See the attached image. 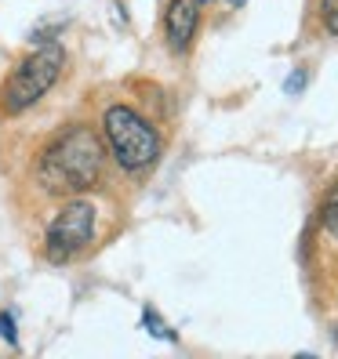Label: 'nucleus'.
Here are the masks:
<instances>
[{
    "instance_id": "7",
    "label": "nucleus",
    "mask_w": 338,
    "mask_h": 359,
    "mask_svg": "<svg viewBox=\"0 0 338 359\" xmlns=\"http://www.w3.org/2000/svg\"><path fill=\"white\" fill-rule=\"evenodd\" d=\"M324 229H327L331 236L338 240V203H331V207L324 210Z\"/></svg>"
},
{
    "instance_id": "1",
    "label": "nucleus",
    "mask_w": 338,
    "mask_h": 359,
    "mask_svg": "<svg viewBox=\"0 0 338 359\" xmlns=\"http://www.w3.org/2000/svg\"><path fill=\"white\" fill-rule=\"evenodd\" d=\"M102 163L105 156L98 138L88 128L73 123L40 156V185L58 196L84 193V189H95L102 182Z\"/></svg>"
},
{
    "instance_id": "3",
    "label": "nucleus",
    "mask_w": 338,
    "mask_h": 359,
    "mask_svg": "<svg viewBox=\"0 0 338 359\" xmlns=\"http://www.w3.org/2000/svg\"><path fill=\"white\" fill-rule=\"evenodd\" d=\"M58 73H62V48L58 44L33 51L30 58H22L11 69V76L4 83V95H0V109L8 116L26 113L30 105H37L48 95V88L58 80Z\"/></svg>"
},
{
    "instance_id": "2",
    "label": "nucleus",
    "mask_w": 338,
    "mask_h": 359,
    "mask_svg": "<svg viewBox=\"0 0 338 359\" xmlns=\"http://www.w3.org/2000/svg\"><path fill=\"white\" fill-rule=\"evenodd\" d=\"M102 131H105V142H110L113 160L124 167V171L138 175V171H145V167L157 163L160 138H157V131L135 109H128V105H113V109H105Z\"/></svg>"
},
{
    "instance_id": "5",
    "label": "nucleus",
    "mask_w": 338,
    "mask_h": 359,
    "mask_svg": "<svg viewBox=\"0 0 338 359\" xmlns=\"http://www.w3.org/2000/svg\"><path fill=\"white\" fill-rule=\"evenodd\" d=\"M197 0H171L164 15V29H167V44L171 51H186L189 40L197 33Z\"/></svg>"
},
{
    "instance_id": "8",
    "label": "nucleus",
    "mask_w": 338,
    "mask_h": 359,
    "mask_svg": "<svg viewBox=\"0 0 338 359\" xmlns=\"http://www.w3.org/2000/svg\"><path fill=\"white\" fill-rule=\"evenodd\" d=\"M0 334L8 337V341L15 345V330H11V316H0Z\"/></svg>"
},
{
    "instance_id": "9",
    "label": "nucleus",
    "mask_w": 338,
    "mask_h": 359,
    "mask_svg": "<svg viewBox=\"0 0 338 359\" xmlns=\"http://www.w3.org/2000/svg\"><path fill=\"white\" fill-rule=\"evenodd\" d=\"M229 4H233V8H240V4H244V0H229Z\"/></svg>"
},
{
    "instance_id": "6",
    "label": "nucleus",
    "mask_w": 338,
    "mask_h": 359,
    "mask_svg": "<svg viewBox=\"0 0 338 359\" xmlns=\"http://www.w3.org/2000/svg\"><path fill=\"white\" fill-rule=\"evenodd\" d=\"M320 15H324L327 33H338V0H320Z\"/></svg>"
},
{
    "instance_id": "4",
    "label": "nucleus",
    "mask_w": 338,
    "mask_h": 359,
    "mask_svg": "<svg viewBox=\"0 0 338 359\" xmlns=\"http://www.w3.org/2000/svg\"><path fill=\"white\" fill-rule=\"evenodd\" d=\"M91 236H95V207L88 200H73V203L62 207L55 215V222L48 225L44 255H48V262L62 265L73 255H80V250L91 243Z\"/></svg>"
}]
</instances>
